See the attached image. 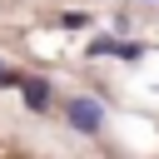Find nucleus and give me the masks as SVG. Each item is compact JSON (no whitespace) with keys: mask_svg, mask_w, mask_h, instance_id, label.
Masks as SVG:
<instances>
[{"mask_svg":"<svg viewBox=\"0 0 159 159\" xmlns=\"http://www.w3.org/2000/svg\"><path fill=\"white\" fill-rule=\"evenodd\" d=\"M65 119H70L80 134H94V129L104 124V104L89 99V94H70V99H65Z\"/></svg>","mask_w":159,"mask_h":159,"instance_id":"f257e3e1","label":"nucleus"},{"mask_svg":"<svg viewBox=\"0 0 159 159\" xmlns=\"http://www.w3.org/2000/svg\"><path fill=\"white\" fill-rule=\"evenodd\" d=\"M20 80H25V75H10V70L0 65V84H20Z\"/></svg>","mask_w":159,"mask_h":159,"instance_id":"7ed1b4c3","label":"nucleus"},{"mask_svg":"<svg viewBox=\"0 0 159 159\" xmlns=\"http://www.w3.org/2000/svg\"><path fill=\"white\" fill-rule=\"evenodd\" d=\"M20 94H25V104H30V109H45V104H50V80L25 75V80H20Z\"/></svg>","mask_w":159,"mask_h":159,"instance_id":"f03ea898","label":"nucleus"}]
</instances>
